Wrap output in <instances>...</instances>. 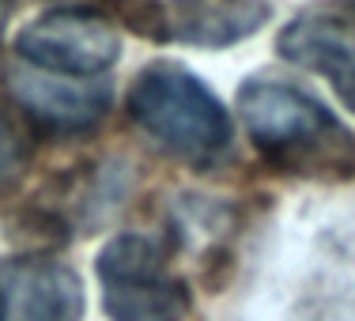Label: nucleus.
Listing matches in <instances>:
<instances>
[{"label": "nucleus", "mask_w": 355, "mask_h": 321, "mask_svg": "<svg viewBox=\"0 0 355 321\" xmlns=\"http://www.w3.org/2000/svg\"><path fill=\"white\" fill-rule=\"evenodd\" d=\"M8 91L31 121L53 132H83L110 110V91L103 83L69 80L42 69H8Z\"/></svg>", "instance_id": "obj_6"}, {"label": "nucleus", "mask_w": 355, "mask_h": 321, "mask_svg": "<svg viewBox=\"0 0 355 321\" xmlns=\"http://www.w3.org/2000/svg\"><path fill=\"white\" fill-rule=\"evenodd\" d=\"M19 57L31 69L72 76V80H87V76L106 72L121 57V35L117 27L98 12L87 8H57L38 19H31L15 38Z\"/></svg>", "instance_id": "obj_4"}, {"label": "nucleus", "mask_w": 355, "mask_h": 321, "mask_svg": "<svg viewBox=\"0 0 355 321\" xmlns=\"http://www.w3.org/2000/svg\"><path fill=\"white\" fill-rule=\"evenodd\" d=\"M276 49L284 61L321 72L340 103L355 110V15L306 12L280 31Z\"/></svg>", "instance_id": "obj_5"}, {"label": "nucleus", "mask_w": 355, "mask_h": 321, "mask_svg": "<svg viewBox=\"0 0 355 321\" xmlns=\"http://www.w3.org/2000/svg\"><path fill=\"white\" fill-rule=\"evenodd\" d=\"M103 302L114 321H182L189 295L166 268V250L148 234H117L98 253Z\"/></svg>", "instance_id": "obj_2"}, {"label": "nucleus", "mask_w": 355, "mask_h": 321, "mask_svg": "<svg viewBox=\"0 0 355 321\" xmlns=\"http://www.w3.org/2000/svg\"><path fill=\"white\" fill-rule=\"evenodd\" d=\"M0 321H80L83 287L64 261L23 257L0 268Z\"/></svg>", "instance_id": "obj_7"}, {"label": "nucleus", "mask_w": 355, "mask_h": 321, "mask_svg": "<svg viewBox=\"0 0 355 321\" xmlns=\"http://www.w3.org/2000/svg\"><path fill=\"white\" fill-rule=\"evenodd\" d=\"M0 314H4V295H0Z\"/></svg>", "instance_id": "obj_11"}, {"label": "nucleus", "mask_w": 355, "mask_h": 321, "mask_svg": "<svg viewBox=\"0 0 355 321\" xmlns=\"http://www.w3.org/2000/svg\"><path fill=\"white\" fill-rule=\"evenodd\" d=\"M189 12L178 15L171 38H185L197 46H231L250 38L268 19V8L261 0H197L185 4Z\"/></svg>", "instance_id": "obj_8"}, {"label": "nucleus", "mask_w": 355, "mask_h": 321, "mask_svg": "<svg viewBox=\"0 0 355 321\" xmlns=\"http://www.w3.org/2000/svg\"><path fill=\"white\" fill-rule=\"evenodd\" d=\"M239 117L253 144L268 155H321L333 144H348V132L318 98L280 80H250L239 91Z\"/></svg>", "instance_id": "obj_3"}, {"label": "nucleus", "mask_w": 355, "mask_h": 321, "mask_svg": "<svg viewBox=\"0 0 355 321\" xmlns=\"http://www.w3.org/2000/svg\"><path fill=\"white\" fill-rule=\"evenodd\" d=\"M125 110L144 132L185 159H212L231 140V117L223 103L189 69L171 61L148 64L132 80Z\"/></svg>", "instance_id": "obj_1"}, {"label": "nucleus", "mask_w": 355, "mask_h": 321, "mask_svg": "<svg viewBox=\"0 0 355 321\" xmlns=\"http://www.w3.org/2000/svg\"><path fill=\"white\" fill-rule=\"evenodd\" d=\"M4 12H8V0H0V23H4Z\"/></svg>", "instance_id": "obj_10"}, {"label": "nucleus", "mask_w": 355, "mask_h": 321, "mask_svg": "<svg viewBox=\"0 0 355 321\" xmlns=\"http://www.w3.org/2000/svg\"><path fill=\"white\" fill-rule=\"evenodd\" d=\"M23 163H27V144H23V132L12 125V117L0 110V189H8L15 178H19Z\"/></svg>", "instance_id": "obj_9"}, {"label": "nucleus", "mask_w": 355, "mask_h": 321, "mask_svg": "<svg viewBox=\"0 0 355 321\" xmlns=\"http://www.w3.org/2000/svg\"><path fill=\"white\" fill-rule=\"evenodd\" d=\"M182 4H197V0H182Z\"/></svg>", "instance_id": "obj_12"}]
</instances>
